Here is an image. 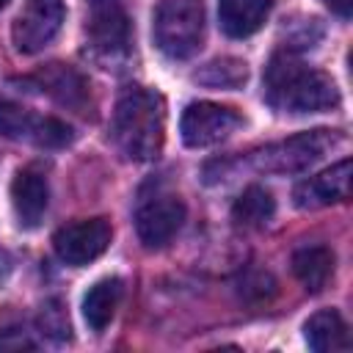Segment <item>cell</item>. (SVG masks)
Wrapping results in <instances>:
<instances>
[{"label":"cell","mask_w":353,"mask_h":353,"mask_svg":"<svg viewBox=\"0 0 353 353\" xmlns=\"http://www.w3.org/2000/svg\"><path fill=\"white\" fill-rule=\"evenodd\" d=\"M88 44L102 58L124 55L130 47V14L124 0H91Z\"/></svg>","instance_id":"8"},{"label":"cell","mask_w":353,"mask_h":353,"mask_svg":"<svg viewBox=\"0 0 353 353\" xmlns=\"http://www.w3.org/2000/svg\"><path fill=\"white\" fill-rule=\"evenodd\" d=\"M292 273L309 292H320L334 273V251L328 245H303L292 254Z\"/></svg>","instance_id":"14"},{"label":"cell","mask_w":353,"mask_h":353,"mask_svg":"<svg viewBox=\"0 0 353 353\" xmlns=\"http://www.w3.org/2000/svg\"><path fill=\"white\" fill-rule=\"evenodd\" d=\"M41 85L44 91H50L58 102L63 105H80L83 97H85V83L77 72L61 66V63H52L44 74H41Z\"/></svg>","instance_id":"17"},{"label":"cell","mask_w":353,"mask_h":353,"mask_svg":"<svg viewBox=\"0 0 353 353\" xmlns=\"http://www.w3.org/2000/svg\"><path fill=\"white\" fill-rule=\"evenodd\" d=\"M11 204L25 229L39 226V221L44 218L47 204H50V188H47L44 174H39L36 168L17 171L14 182H11Z\"/></svg>","instance_id":"11"},{"label":"cell","mask_w":353,"mask_h":353,"mask_svg":"<svg viewBox=\"0 0 353 353\" xmlns=\"http://www.w3.org/2000/svg\"><path fill=\"white\" fill-rule=\"evenodd\" d=\"M339 135L334 130H312L292 135L287 141L270 143L262 152L254 154V168L265 174H301L309 165H314L334 143Z\"/></svg>","instance_id":"4"},{"label":"cell","mask_w":353,"mask_h":353,"mask_svg":"<svg viewBox=\"0 0 353 353\" xmlns=\"http://www.w3.org/2000/svg\"><path fill=\"white\" fill-rule=\"evenodd\" d=\"M110 237H113V229L105 218H88V221H74L61 226L52 237V248L66 265L80 268L102 256L110 245Z\"/></svg>","instance_id":"7"},{"label":"cell","mask_w":353,"mask_h":353,"mask_svg":"<svg viewBox=\"0 0 353 353\" xmlns=\"http://www.w3.org/2000/svg\"><path fill=\"white\" fill-rule=\"evenodd\" d=\"M273 0H218L221 30L232 39H245L262 28Z\"/></svg>","instance_id":"12"},{"label":"cell","mask_w":353,"mask_h":353,"mask_svg":"<svg viewBox=\"0 0 353 353\" xmlns=\"http://www.w3.org/2000/svg\"><path fill=\"white\" fill-rule=\"evenodd\" d=\"M243 124L234 108L218 102H190L179 119V135L190 149H207L226 141Z\"/></svg>","instance_id":"5"},{"label":"cell","mask_w":353,"mask_h":353,"mask_svg":"<svg viewBox=\"0 0 353 353\" xmlns=\"http://www.w3.org/2000/svg\"><path fill=\"white\" fill-rule=\"evenodd\" d=\"M110 135L127 160L146 163L157 157L165 135V108L160 94L130 85L116 102Z\"/></svg>","instance_id":"2"},{"label":"cell","mask_w":353,"mask_h":353,"mask_svg":"<svg viewBox=\"0 0 353 353\" xmlns=\"http://www.w3.org/2000/svg\"><path fill=\"white\" fill-rule=\"evenodd\" d=\"M63 0H25L11 25L14 47L25 55L41 52L63 25Z\"/></svg>","instance_id":"6"},{"label":"cell","mask_w":353,"mask_h":353,"mask_svg":"<svg viewBox=\"0 0 353 353\" xmlns=\"http://www.w3.org/2000/svg\"><path fill=\"white\" fill-rule=\"evenodd\" d=\"M245 63L240 58H215L201 72H196V80L210 88H237L245 83Z\"/></svg>","instance_id":"18"},{"label":"cell","mask_w":353,"mask_h":353,"mask_svg":"<svg viewBox=\"0 0 353 353\" xmlns=\"http://www.w3.org/2000/svg\"><path fill=\"white\" fill-rule=\"evenodd\" d=\"M350 196V160H339L331 168L320 171L317 176L303 179L295 190L292 199L301 210H314V207H325V204H336L345 201Z\"/></svg>","instance_id":"10"},{"label":"cell","mask_w":353,"mask_h":353,"mask_svg":"<svg viewBox=\"0 0 353 353\" xmlns=\"http://www.w3.org/2000/svg\"><path fill=\"white\" fill-rule=\"evenodd\" d=\"M182 221H185V204L171 193H160L138 207L135 232L146 248H163L182 229Z\"/></svg>","instance_id":"9"},{"label":"cell","mask_w":353,"mask_h":353,"mask_svg":"<svg viewBox=\"0 0 353 353\" xmlns=\"http://www.w3.org/2000/svg\"><path fill=\"white\" fill-rule=\"evenodd\" d=\"M331 6V11H336L339 17H350V3L353 0H325Z\"/></svg>","instance_id":"22"},{"label":"cell","mask_w":353,"mask_h":353,"mask_svg":"<svg viewBox=\"0 0 353 353\" xmlns=\"http://www.w3.org/2000/svg\"><path fill=\"white\" fill-rule=\"evenodd\" d=\"M33 143L39 146H47V149H61L72 141V127L63 124L61 119H52V116H39L36 119V127H33Z\"/></svg>","instance_id":"20"},{"label":"cell","mask_w":353,"mask_h":353,"mask_svg":"<svg viewBox=\"0 0 353 353\" xmlns=\"http://www.w3.org/2000/svg\"><path fill=\"white\" fill-rule=\"evenodd\" d=\"M6 3H8V0H0V8H3V6H6Z\"/></svg>","instance_id":"23"},{"label":"cell","mask_w":353,"mask_h":353,"mask_svg":"<svg viewBox=\"0 0 353 353\" xmlns=\"http://www.w3.org/2000/svg\"><path fill=\"white\" fill-rule=\"evenodd\" d=\"M273 212H276L273 193L262 185H248L232 207V218L240 226H265L273 218Z\"/></svg>","instance_id":"16"},{"label":"cell","mask_w":353,"mask_h":353,"mask_svg":"<svg viewBox=\"0 0 353 353\" xmlns=\"http://www.w3.org/2000/svg\"><path fill=\"white\" fill-rule=\"evenodd\" d=\"M36 119L28 108L17 105V102H8V99H0V135L3 138H14V141H30L33 138V127H36Z\"/></svg>","instance_id":"19"},{"label":"cell","mask_w":353,"mask_h":353,"mask_svg":"<svg viewBox=\"0 0 353 353\" xmlns=\"http://www.w3.org/2000/svg\"><path fill=\"white\" fill-rule=\"evenodd\" d=\"M303 336L312 350L317 353H342L350 347L347 325L339 312L334 309H320L303 323Z\"/></svg>","instance_id":"13"},{"label":"cell","mask_w":353,"mask_h":353,"mask_svg":"<svg viewBox=\"0 0 353 353\" xmlns=\"http://www.w3.org/2000/svg\"><path fill=\"white\" fill-rule=\"evenodd\" d=\"M39 325H41V334H47L52 339H66L69 336V317H66V312L61 309L58 301H52L41 309Z\"/></svg>","instance_id":"21"},{"label":"cell","mask_w":353,"mask_h":353,"mask_svg":"<svg viewBox=\"0 0 353 353\" xmlns=\"http://www.w3.org/2000/svg\"><path fill=\"white\" fill-rule=\"evenodd\" d=\"M265 99L281 113H320L339 105L334 80L306 66L295 52H276L262 74Z\"/></svg>","instance_id":"1"},{"label":"cell","mask_w":353,"mask_h":353,"mask_svg":"<svg viewBox=\"0 0 353 353\" xmlns=\"http://www.w3.org/2000/svg\"><path fill=\"white\" fill-rule=\"evenodd\" d=\"M152 36L163 55L185 61L196 55L204 39L201 0H160L152 17Z\"/></svg>","instance_id":"3"},{"label":"cell","mask_w":353,"mask_h":353,"mask_svg":"<svg viewBox=\"0 0 353 353\" xmlns=\"http://www.w3.org/2000/svg\"><path fill=\"white\" fill-rule=\"evenodd\" d=\"M121 301V281L119 279H102L83 295V317L91 331H105V325L113 320L116 306Z\"/></svg>","instance_id":"15"}]
</instances>
